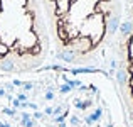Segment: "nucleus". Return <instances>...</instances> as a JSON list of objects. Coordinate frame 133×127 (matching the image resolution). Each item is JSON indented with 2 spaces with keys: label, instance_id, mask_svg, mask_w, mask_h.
Returning a JSON list of instances; mask_svg holds the SVG:
<instances>
[{
  "label": "nucleus",
  "instance_id": "nucleus-1",
  "mask_svg": "<svg viewBox=\"0 0 133 127\" xmlns=\"http://www.w3.org/2000/svg\"><path fill=\"white\" fill-rule=\"evenodd\" d=\"M57 59L96 65L113 51L123 0H39Z\"/></svg>",
  "mask_w": 133,
  "mask_h": 127
},
{
  "label": "nucleus",
  "instance_id": "nucleus-4",
  "mask_svg": "<svg viewBox=\"0 0 133 127\" xmlns=\"http://www.w3.org/2000/svg\"><path fill=\"white\" fill-rule=\"evenodd\" d=\"M34 125V120H25V127H32Z\"/></svg>",
  "mask_w": 133,
  "mask_h": 127
},
{
  "label": "nucleus",
  "instance_id": "nucleus-2",
  "mask_svg": "<svg viewBox=\"0 0 133 127\" xmlns=\"http://www.w3.org/2000/svg\"><path fill=\"white\" fill-rule=\"evenodd\" d=\"M51 49L39 0H0V71H34L47 61Z\"/></svg>",
  "mask_w": 133,
  "mask_h": 127
},
{
  "label": "nucleus",
  "instance_id": "nucleus-3",
  "mask_svg": "<svg viewBox=\"0 0 133 127\" xmlns=\"http://www.w3.org/2000/svg\"><path fill=\"white\" fill-rule=\"evenodd\" d=\"M113 61L118 90L128 117L133 122V0H123V17L113 44Z\"/></svg>",
  "mask_w": 133,
  "mask_h": 127
}]
</instances>
